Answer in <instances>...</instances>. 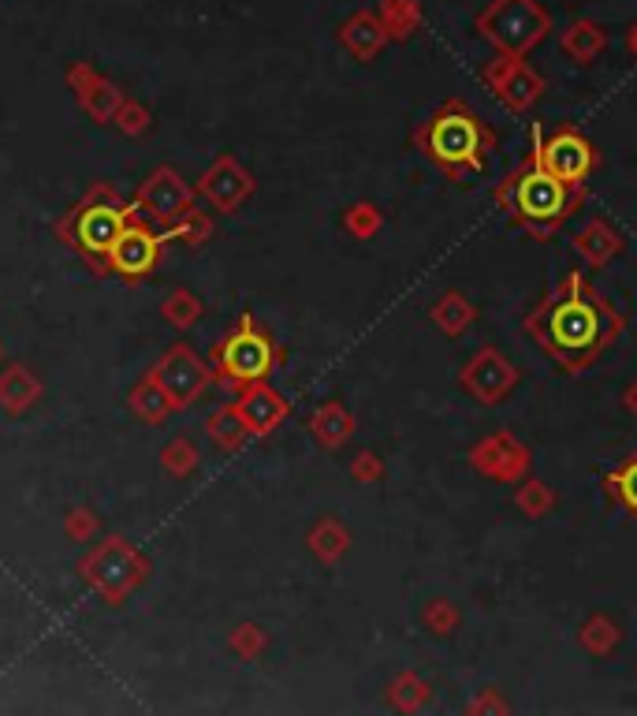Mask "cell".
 I'll return each instance as SVG.
<instances>
[{"label":"cell","instance_id":"6da1fadb","mask_svg":"<svg viewBox=\"0 0 637 716\" xmlns=\"http://www.w3.org/2000/svg\"><path fill=\"white\" fill-rule=\"evenodd\" d=\"M526 329H529V336L560 362V370L582 373L615 344L623 321H619V313L612 310V303H608L586 276L571 273L534 313H529Z\"/></svg>","mask_w":637,"mask_h":716},{"label":"cell","instance_id":"7a4b0ae2","mask_svg":"<svg viewBox=\"0 0 637 716\" xmlns=\"http://www.w3.org/2000/svg\"><path fill=\"white\" fill-rule=\"evenodd\" d=\"M417 150L451 180H466L488 164L496 150V135L477 112H470V104L448 101L417 131Z\"/></svg>","mask_w":637,"mask_h":716},{"label":"cell","instance_id":"3957f363","mask_svg":"<svg viewBox=\"0 0 637 716\" xmlns=\"http://www.w3.org/2000/svg\"><path fill=\"white\" fill-rule=\"evenodd\" d=\"M582 198V183H563L560 176L545 172L540 164L529 161L526 169L511 172L508 183L500 187V202L503 209L514 217V221L529 224L534 232H552L560 229L571 213H578Z\"/></svg>","mask_w":637,"mask_h":716},{"label":"cell","instance_id":"277c9868","mask_svg":"<svg viewBox=\"0 0 637 716\" xmlns=\"http://www.w3.org/2000/svg\"><path fill=\"white\" fill-rule=\"evenodd\" d=\"M529 161L540 164L545 172H552V176H560L563 183H586L592 164H597V150L574 127H560L548 138L534 131V153H529Z\"/></svg>","mask_w":637,"mask_h":716},{"label":"cell","instance_id":"5b68a950","mask_svg":"<svg viewBox=\"0 0 637 716\" xmlns=\"http://www.w3.org/2000/svg\"><path fill=\"white\" fill-rule=\"evenodd\" d=\"M224 366L228 373L242 381H254V378H265L268 366H273V347L261 333H235L228 344H224Z\"/></svg>","mask_w":637,"mask_h":716},{"label":"cell","instance_id":"8992f818","mask_svg":"<svg viewBox=\"0 0 637 716\" xmlns=\"http://www.w3.org/2000/svg\"><path fill=\"white\" fill-rule=\"evenodd\" d=\"M608 493L623 504V511L630 515V519H637V452L608 474Z\"/></svg>","mask_w":637,"mask_h":716},{"label":"cell","instance_id":"52a82bcc","mask_svg":"<svg viewBox=\"0 0 637 716\" xmlns=\"http://www.w3.org/2000/svg\"><path fill=\"white\" fill-rule=\"evenodd\" d=\"M112 255H116V266H120V269H127V273H138V269L150 266L153 243H150V235L130 232V235H120L116 247H112Z\"/></svg>","mask_w":637,"mask_h":716},{"label":"cell","instance_id":"ba28073f","mask_svg":"<svg viewBox=\"0 0 637 716\" xmlns=\"http://www.w3.org/2000/svg\"><path fill=\"white\" fill-rule=\"evenodd\" d=\"M83 239L90 243V247H116L120 239V217L109 213V209H93V213H86L83 221Z\"/></svg>","mask_w":637,"mask_h":716},{"label":"cell","instance_id":"9c48e42d","mask_svg":"<svg viewBox=\"0 0 637 716\" xmlns=\"http://www.w3.org/2000/svg\"><path fill=\"white\" fill-rule=\"evenodd\" d=\"M284 415V407L276 404L273 396H268L265 388H258L254 396H250V404H247V418H250V425L254 430H268V425H276V418Z\"/></svg>","mask_w":637,"mask_h":716}]
</instances>
